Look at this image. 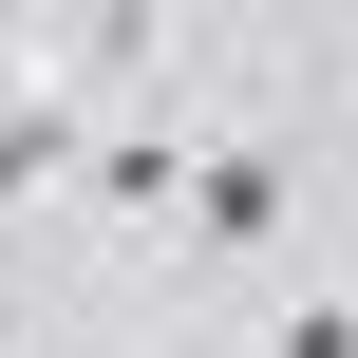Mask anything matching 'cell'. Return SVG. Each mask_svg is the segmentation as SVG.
<instances>
[{
  "mask_svg": "<svg viewBox=\"0 0 358 358\" xmlns=\"http://www.w3.org/2000/svg\"><path fill=\"white\" fill-rule=\"evenodd\" d=\"M264 358H358V302H340V283H302V302H283V340H264Z\"/></svg>",
  "mask_w": 358,
  "mask_h": 358,
  "instance_id": "5",
  "label": "cell"
},
{
  "mask_svg": "<svg viewBox=\"0 0 358 358\" xmlns=\"http://www.w3.org/2000/svg\"><path fill=\"white\" fill-rule=\"evenodd\" d=\"M151 38H170L151 0H76V38H57V76H76V94H113V76H151Z\"/></svg>",
  "mask_w": 358,
  "mask_h": 358,
  "instance_id": "4",
  "label": "cell"
},
{
  "mask_svg": "<svg viewBox=\"0 0 358 358\" xmlns=\"http://www.w3.org/2000/svg\"><path fill=\"white\" fill-rule=\"evenodd\" d=\"M76 132H94V94H76V76H57V94H19V113H0V208H19V189H76Z\"/></svg>",
  "mask_w": 358,
  "mask_h": 358,
  "instance_id": "3",
  "label": "cell"
},
{
  "mask_svg": "<svg viewBox=\"0 0 358 358\" xmlns=\"http://www.w3.org/2000/svg\"><path fill=\"white\" fill-rule=\"evenodd\" d=\"M0 358H38V340H19V302H0Z\"/></svg>",
  "mask_w": 358,
  "mask_h": 358,
  "instance_id": "6",
  "label": "cell"
},
{
  "mask_svg": "<svg viewBox=\"0 0 358 358\" xmlns=\"http://www.w3.org/2000/svg\"><path fill=\"white\" fill-rule=\"evenodd\" d=\"M76 189L113 208V227H170V189H189V132L151 113V132H76Z\"/></svg>",
  "mask_w": 358,
  "mask_h": 358,
  "instance_id": "2",
  "label": "cell"
},
{
  "mask_svg": "<svg viewBox=\"0 0 358 358\" xmlns=\"http://www.w3.org/2000/svg\"><path fill=\"white\" fill-rule=\"evenodd\" d=\"M170 227H189L208 264H264V245L302 227V170H283V132H189V189H170Z\"/></svg>",
  "mask_w": 358,
  "mask_h": 358,
  "instance_id": "1",
  "label": "cell"
}]
</instances>
